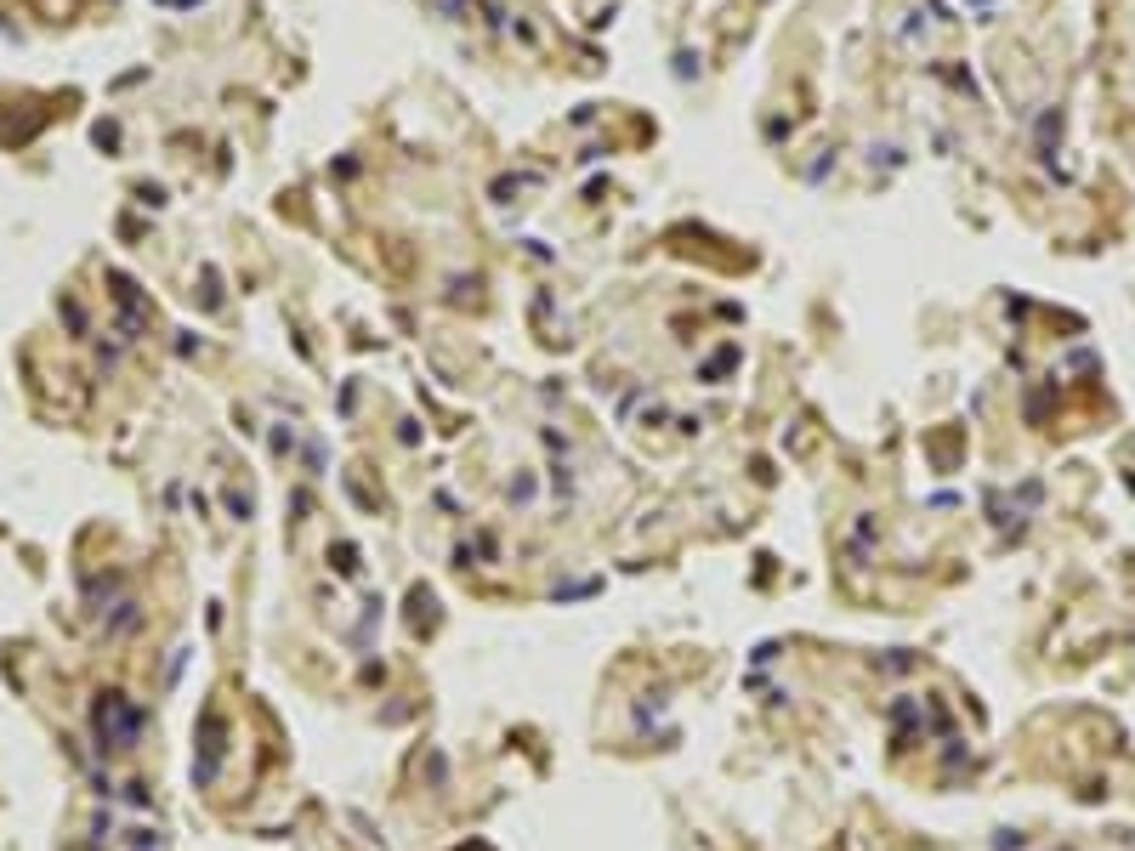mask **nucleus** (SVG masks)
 Here are the masks:
<instances>
[{"mask_svg": "<svg viewBox=\"0 0 1135 851\" xmlns=\"http://www.w3.org/2000/svg\"><path fill=\"white\" fill-rule=\"evenodd\" d=\"M97 732H103L108 744H137L142 732V710H131L125 704V693H103V704H97Z\"/></svg>", "mask_w": 1135, "mask_h": 851, "instance_id": "1", "label": "nucleus"}]
</instances>
